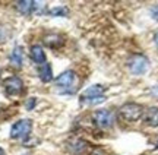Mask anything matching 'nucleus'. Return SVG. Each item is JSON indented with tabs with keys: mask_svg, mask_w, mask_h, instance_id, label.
Returning <instances> with one entry per match:
<instances>
[{
	"mask_svg": "<svg viewBox=\"0 0 158 155\" xmlns=\"http://www.w3.org/2000/svg\"><path fill=\"white\" fill-rule=\"evenodd\" d=\"M118 119L126 123H135L143 116V107L136 103H126L118 108Z\"/></svg>",
	"mask_w": 158,
	"mask_h": 155,
	"instance_id": "1",
	"label": "nucleus"
},
{
	"mask_svg": "<svg viewBox=\"0 0 158 155\" xmlns=\"http://www.w3.org/2000/svg\"><path fill=\"white\" fill-rule=\"evenodd\" d=\"M78 82V76L73 70H66L54 79V85L62 94H72L75 91V85Z\"/></svg>",
	"mask_w": 158,
	"mask_h": 155,
	"instance_id": "2",
	"label": "nucleus"
},
{
	"mask_svg": "<svg viewBox=\"0 0 158 155\" xmlns=\"http://www.w3.org/2000/svg\"><path fill=\"white\" fill-rule=\"evenodd\" d=\"M106 86L102 85H94L89 86L88 89H85L82 94H81V103L82 104H89V105H95V104H100L102 101H106Z\"/></svg>",
	"mask_w": 158,
	"mask_h": 155,
	"instance_id": "3",
	"label": "nucleus"
},
{
	"mask_svg": "<svg viewBox=\"0 0 158 155\" xmlns=\"http://www.w3.org/2000/svg\"><path fill=\"white\" fill-rule=\"evenodd\" d=\"M149 60L143 54H133L127 60V67H129L132 75H143L148 70Z\"/></svg>",
	"mask_w": 158,
	"mask_h": 155,
	"instance_id": "4",
	"label": "nucleus"
},
{
	"mask_svg": "<svg viewBox=\"0 0 158 155\" xmlns=\"http://www.w3.org/2000/svg\"><path fill=\"white\" fill-rule=\"evenodd\" d=\"M32 130V120L29 119H22L16 121L10 127V138L12 139H27L31 135Z\"/></svg>",
	"mask_w": 158,
	"mask_h": 155,
	"instance_id": "5",
	"label": "nucleus"
},
{
	"mask_svg": "<svg viewBox=\"0 0 158 155\" xmlns=\"http://www.w3.org/2000/svg\"><path fill=\"white\" fill-rule=\"evenodd\" d=\"M92 120L100 129H110L114 123V114L110 110H97L92 114Z\"/></svg>",
	"mask_w": 158,
	"mask_h": 155,
	"instance_id": "6",
	"label": "nucleus"
},
{
	"mask_svg": "<svg viewBox=\"0 0 158 155\" xmlns=\"http://www.w3.org/2000/svg\"><path fill=\"white\" fill-rule=\"evenodd\" d=\"M3 86H5L6 94L10 95V97H13V95H19V94L23 91V82L19 76H10V78L5 79Z\"/></svg>",
	"mask_w": 158,
	"mask_h": 155,
	"instance_id": "7",
	"label": "nucleus"
},
{
	"mask_svg": "<svg viewBox=\"0 0 158 155\" xmlns=\"http://www.w3.org/2000/svg\"><path fill=\"white\" fill-rule=\"evenodd\" d=\"M86 148H88V142L84 141V139H81V138H73V139H70V141L68 142L69 152H70V154H73V155L84 154L85 151H86Z\"/></svg>",
	"mask_w": 158,
	"mask_h": 155,
	"instance_id": "8",
	"label": "nucleus"
},
{
	"mask_svg": "<svg viewBox=\"0 0 158 155\" xmlns=\"http://www.w3.org/2000/svg\"><path fill=\"white\" fill-rule=\"evenodd\" d=\"M43 43H44L47 47H50V48H60V47L64 44V38H63L60 34H47L44 35V38H43Z\"/></svg>",
	"mask_w": 158,
	"mask_h": 155,
	"instance_id": "9",
	"label": "nucleus"
},
{
	"mask_svg": "<svg viewBox=\"0 0 158 155\" xmlns=\"http://www.w3.org/2000/svg\"><path fill=\"white\" fill-rule=\"evenodd\" d=\"M29 56H31V60L34 63H37L38 66L45 63V53L40 44H34V46L29 48Z\"/></svg>",
	"mask_w": 158,
	"mask_h": 155,
	"instance_id": "10",
	"label": "nucleus"
},
{
	"mask_svg": "<svg viewBox=\"0 0 158 155\" xmlns=\"http://www.w3.org/2000/svg\"><path fill=\"white\" fill-rule=\"evenodd\" d=\"M35 7H37V2H34V0H19V2H16L18 12L25 15V16L31 15L35 10Z\"/></svg>",
	"mask_w": 158,
	"mask_h": 155,
	"instance_id": "11",
	"label": "nucleus"
},
{
	"mask_svg": "<svg viewBox=\"0 0 158 155\" xmlns=\"http://www.w3.org/2000/svg\"><path fill=\"white\" fill-rule=\"evenodd\" d=\"M23 63V50L21 46H16L10 53V64L15 69H21Z\"/></svg>",
	"mask_w": 158,
	"mask_h": 155,
	"instance_id": "12",
	"label": "nucleus"
},
{
	"mask_svg": "<svg viewBox=\"0 0 158 155\" xmlns=\"http://www.w3.org/2000/svg\"><path fill=\"white\" fill-rule=\"evenodd\" d=\"M145 124L151 127H158V107H149L143 114Z\"/></svg>",
	"mask_w": 158,
	"mask_h": 155,
	"instance_id": "13",
	"label": "nucleus"
},
{
	"mask_svg": "<svg viewBox=\"0 0 158 155\" xmlns=\"http://www.w3.org/2000/svg\"><path fill=\"white\" fill-rule=\"evenodd\" d=\"M38 75H40V79L43 80L44 84L51 82V80H53V69H51L50 63L45 62L44 64H41L38 69Z\"/></svg>",
	"mask_w": 158,
	"mask_h": 155,
	"instance_id": "14",
	"label": "nucleus"
},
{
	"mask_svg": "<svg viewBox=\"0 0 158 155\" xmlns=\"http://www.w3.org/2000/svg\"><path fill=\"white\" fill-rule=\"evenodd\" d=\"M12 35V28L7 23H0V44H3L10 38Z\"/></svg>",
	"mask_w": 158,
	"mask_h": 155,
	"instance_id": "15",
	"label": "nucleus"
},
{
	"mask_svg": "<svg viewBox=\"0 0 158 155\" xmlns=\"http://www.w3.org/2000/svg\"><path fill=\"white\" fill-rule=\"evenodd\" d=\"M47 13H48V15H51V16H68V15H69V9L66 7V6H56V7L50 9Z\"/></svg>",
	"mask_w": 158,
	"mask_h": 155,
	"instance_id": "16",
	"label": "nucleus"
},
{
	"mask_svg": "<svg viewBox=\"0 0 158 155\" xmlns=\"http://www.w3.org/2000/svg\"><path fill=\"white\" fill-rule=\"evenodd\" d=\"M35 105H37V98L35 97H31L27 100V103H25V108L28 110V111H31V110L35 108Z\"/></svg>",
	"mask_w": 158,
	"mask_h": 155,
	"instance_id": "17",
	"label": "nucleus"
},
{
	"mask_svg": "<svg viewBox=\"0 0 158 155\" xmlns=\"http://www.w3.org/2000/svg\"><path fill=\"white\" fill-rule=\"evenodd\" d=\"M89 155H108L107 151L102 149V148H100V146H97V148H94V149L91 151Z\"/></svg>",
	"mask_w": 158,
	"mask_h": 155,
	"instance_id": "18",
	"label": "nucleus"
},
{
	"mask_svg": "<svg viewBox=\"0 0 158 155\" xmlns=\"http://www.w3.org/2000/svg\"><path fill=\"white\" fill-rule=\"evenodd\" d=\"M151 16H152L154 21H157L158 22V5H155L152 9H151Z\"/></svg>",
	"mask_w": 158,
	"mask_h": 155,
	"instance_id": "19",
	"label": "nucleus"
},
{
	"mask_svg": "<svg viewBox=\"0 0 158 155\" xmlns=\"http://www.w3.org/2000/svg\"><path fill=\"white\" fill-rule=\"evenodd\" d=\"M154 44H155V47L158 48V32L154 35Z\"/></svg>",
	"mask_w": 158,
	"mask_h": 155,
	"instance_id": "20",
	"label": "nucleus"
},
{
	"mask_svg": "<svg viewBox=\"0 0 158 155\" xmlns=\"http://www.w3.org/2000/svg\"><path fill=\"white\" fill-rule=\"evenodd\" d=\"M0 155H6V154H5V151L2 149V148H0Z\"/></svg>",
	"mask_w": 158,
	"mask_h": 155,
	"instance_id": "21",
	"label": "nucleus"
},
{
	"mask_svg": "<svg viewBox=\"0 0 158 155\" xmlns=\"http://www.w3.org/2000/svg\"><path fill=\"white\" fill-rule=\"evenodd\" d=\"M157 148H158V142H157Z\"/></svg>",
	"mask_w": 158,
	"mask_h": 155,
	"instance_id": "22",
	"label": "nucleus"
},
{
	"mask_svg": "<svg viewBox=\"0 0 158 155\" xmlns=\"http://www.w3.org/2000/svg\"><path fill=\"white\" fill-rule=\"evenodd\" d=\"M23 155H27V154H23Z\"/></svg>",
	"mask_w": 158,
	"mask_h": 155,
	"instance_id": "23",
	"label": "nucleus"
}]
</instances>
